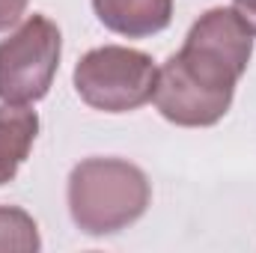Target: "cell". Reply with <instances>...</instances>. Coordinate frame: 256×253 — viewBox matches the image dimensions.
I'll use <instances>...</instances> for the list:
<instances>
[{"label":"cell","instance_id":"5","mask_svg":"<svg viewBox=\"0 0 256 253\" xmlns=\"http://www.w3.org/2000/svg\"><path fill=\"white\" fill-rule=\"evenodd\" d=\"M98 21L128 39H146L170 27L173 0H92Z\"/></svg>","mask_w":256,"mask_h":253},{"label":"cell","instance_id":"8","mask_svg":"<svg viewBox=\"0 0 256 253\" xmlns=\"http://www.w3.org/2000/svg\"><path fill=\"white\" fill-rule=\"evenodd\" d=\"M24 9H27V0H0V33L18 24Z\"/></svg>","mask_w":256,"mask_h":253},{"label":"cell","instance_id":"7","mask_svg":"<svg viewBox=\"0 0 256 253\" xmlns=\"http://www.w3.org/2000/svg\"><path fill=\"white\" fill-rule=\"evenodd\" d=\"M33 253L39 250V226L36 220L15 206H0V253Z\"/></svg>","mask_w":256,"mask_h":253},{"label":"cell","instance_id":"4","mask_svg":"<svg viewBox=\"0 0 256 253\" xmlns=\"http://www.w3.org/2000/svg\"><path fill=\"white\" fill-rule=\"evenodd\" d=\"M63 54L60 27L48 15H27L0 42V102L30 104L48 96Z\"/></svg>","mask_w":256,"mask_h":253},{"label":"cell","instance_id":"6","mask_svg":"<svg viewBox=\"0 0 256 253\" xmlns=\"http://www.w3.org/2000/svg\"><path fill=\"white\" fill-rule=\"evenodd\" d=\"M39 134V116L27 104H0V185H9Z\"/></svg>","mask_w":256,"mask_h":253},{"label":"cell","instance_id":"9","mask_svg":"<svg viewBox=\"0 0 256 253\" xmlns=\"http://www.w3.org/2000/svg\"><path fill=\"white\" fill-rule=\"evenodd\" d=\"M232 9L250 24V30L256 33V0H232Z\"/></svg>","mask_w":256,"mask_h":253},{"label":"cell","instance_id":"1","mask_svg":"<svg viewBox=\"0 0 256 253\" xmlns=\"http://www.w3.org/2000/svg\"><path fill=\"white\" fill-rule=\"evenodd\" d=\"M250 24L226 6L202 12L191 24L185 45L158 68L155 108L182 128H208L220 122L232 104L236 84L254 54Z\"/></svg>","mask_w":256,"mask_h":253},{"label":"cell","instance_id":"2","mask_svg":"<svg viewBox=\"0 0 256 253\" xmlns=\"http://www.w3.org/2000/svg\"><path fill=\"white\" fill-rule=\"evenodd\" d=\"M146 173L122 158H86L68 176V212L80 232L110 236L131 226L149 208Z\"/></svg>","mask_w":256,"mask_h":253},{"label":"cell","instance_id":"3","mask_svg":"<svg viewBox=\"0 0 256 253\" xmlns=\"http://www.w3.org/2000/svg\"><path fill=\"white\" fill-rule=\"evenodd\" d=\"M72 80L90 108L104 114H128L152 102L158 66L137 48L104 45L86 51L78 60Z\"/></svg>","mask_w":256,"mask_h":253}]
</instances>
